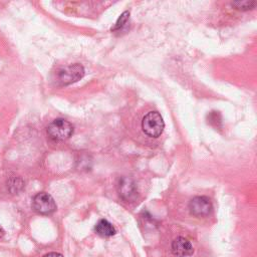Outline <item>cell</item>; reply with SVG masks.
Listing matches in <instances>:
<instances>
[{
	"label": "cell",
	"mask_w": 257,
	"mask_h": 257,
	"mask_svg": "<svg viewBox=\"0 0 257 257\" xmlns=\"http://www.w3.org/2000/svg\"><path fill=\"white\" fill-rule=\"evenodd\" d=\"M164 127V119L158 111H150L143 117L142 128L149 137L158 138L162 135Z\"/></svg>",
	"instance_id": "cell-2"
},
{
	"label": "cell",
	"mask_w": 257,
	"mask_h": 257,
	"mask_svg": "<svg viewBox=\"0 0 257 257\" xmlns=\"http://www.w3.org/2000/svg\"><path fill=\"white\" fill-rule=\"evenodd\" d=\"M189 210L196 217H204L211 213L212 203L206 196H197L190 201Z\"/></svg>",
	"instance_id": "cell-5"
},
{
	"label": "cell",
	"mask_w": 257,
	"mask_h": 257,
	"mask_svg": "<svg viewBox=\"0 0 257 257\" xmlns=\"http://www.w3.org/2000/svg\"><path fill=\"white\" fill-rule=\"evenodd\" d=\"M257 2L254 0H241V1H234L231 3V5L237 9V10H242V11H247L251 10L256 6Z\"/></svg>",
	"instance_id": "cell-9"
},
{
	"label": "cell",
	"mask_w": 257,
	"mask_h": 257,
	"mask_svg": "<svg viewBox=\"0 0 257 257\" xmlns=\"http://www.w3.org/2000/svg\"><path fill=\"white\" fill-rule=\"evenodd\" d=\"M3 235H4V230H3L2 226L0 225V239L3 237Z\"/></svg>",
	"instance_id": "cell-12"
},
{
	"label": "cell",
	"mask_w": 257,
	"mask_h": 257,
	"mask_svg": "<svg viewBox=\"0 0 257 257\" xmlns=\"http://www.w3.org/2000/svg\"><path fill=\"white\" fill-rule=\"evenodd\" d=\"M172 252L177 257H188L193 254L194 249L189 240L184 237H177L172 243Z\"/></svg>",
	"instance_id": "cell-6"
},
{
	"label": "cell",
	"mask_w": 257,
	"mask_h": 257,
	"mask_svg": "<svg viewBox=\"0 0 257 257\" xmlns=\"http://www.w3.org/2000/svg\"><path fill=\"white\" fill-rule=\"evenodd\" d=\"M118 193L126 201H132L137 197L135 183L130 178H122L118 184Z\"/></svg>",
	"instance_id": "cell-7"
},
{
	"label": "cell",
	"mask_w": 257,
	"mask_h": 257,
	"mask_svg": "<svg viewBox=\"0 0 257 257\" xmlns=\"http://www.w3.org/2000/svg\"><path fill=\"white\" fill-rule=\"evenodd\" d=\"M94 230L97 233V235L101 237H110L115 234L114 227L105 219H100L96 223Z\"/></svg>",
	"instance_id": "cell-8"
},
{
	"label": "cell",
	"mask_w": 257,
	"mask_h": 257,
	"mask_svg": "<svg viewBox=\"0 0 257 257\" xmlns=\"http://www.w3.org/2000/svg\"><path fill=\"white\" fill-rule=\"evenodd\" d=\"M73 134V125L64 118H56L47 125V135L58 142L69 139Z\"/></svg>",
	"instance_id": "cell-1"
},
{
	"label": "cell",
	"mask_w": 257,
	"mask_h": 257,
	"mask_svg": "<svg viewBox=\"0 0 257 257\" xmlns=\"http://www.w3.org/2000/svg\"><path fill=\"white\" fill-rule=\"evenodd\" d=\"M32 209L41 215H50L56 210L54 199L47 193L36 194L32 199Z\"/></svg>",
	"instance_id": "cell-4"
},
{
	"label": "cell",
	"mask_w": 257,
	"mask_h": 257,
	"mask_svg": "<svg viewBox=\"0 0 257 257\" xmlns=\"http://www.w3.org/2000/svg\"><path fill=\"white\" fill-rule=\"evenodd\" d=\"M43 257H63V256L57 252H50V253L45 254Z\"/></svg>",
	"instance_id": "cell-11"
},
{
	"label": "cell",
	"mask_w": 257,
	"mask_h": 257,
	"mask_svg": "<svg viewBox=\"0 0 257 257\" xmlns=\"http://www.w3.org/2000/svg\"><path fill=\"white\" fill-rule=\"evenodd\" d=\"M84 75V68L81 64L75 63L58 70L56 80L60 85H68L78 81Z\"/></svg>",
	"instance_id": "cell-3"
},
{
	"label": "cell",
	"mask_w": 257,
	"mask_h": 257,
	"mask_svg": "<svg viewBox=\"0 0 257 257\" xmlns=\"http://www.w3.org/2000/svg\"><path fill=\"white\" fill-rule=\"evenodd\" d=\"M128 19H130V12H128V11H124V12L118 17L116 23H115L114 26L111 28V31H116V30L122 29V28L126 25Z\"/></svg>",
	"instance_id": "cell-10"
}]
</instances>
